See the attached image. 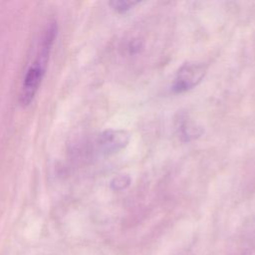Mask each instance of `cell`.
Here are the masks:
<instances>
[{
    "label": "cell",
    "instance_id": "1",
    "mask_svg": "<svg viewBox=\"0 0 255 255\" xmlns=\"http://www.w3.org/2000/svg\"><path fill=\"white\" fill-rule=\"evenodd\" d=\"M47 61L48 58L38 54L36 61L27 70L20 93V104L22 107L28 106L33 101L43 80Z\"/></svg>",
    "mask_w": 255,
    "mask_h": 255
},
{
    "label": "cell",
    "instance_id": "6",
    "mask_svg": "<svg viewBox=\"0 0 255 255\" xmlns=\"http://www.w3.org/2000/svg\"><path fill=\"white\" fill-rule=\"evenodd\" d=\"M130 182H131V178L129 175L120 174L111 181V187L114 190H123L128 187Z\"/></svg>",
    "mask_w": 255,
    "mask_h": 255
},
{
    "label": "cell",
    "instance_id": "5",
    "mask_svg": "<svg viewBox=\"0 0 255 255\" xmlns=\"http://www.w3.org/2000/svg\"><path fill=\"white\" fill-rule=\"evenodd\" d=\"M137 3L138 1H134V0H114V1H111L109 4L112 7V9L115 10L116 12L124 13L129 10L130 8H132Z\"/></svg>",
    "mask_w": 255,
    "mask_h": 255
},
{
    "label": "cell",
    "instance_id": "4",
    "mask_svg": "<svg viewBox=\"0 0 255 255\" xmlns=\"http://www.w3.org/2000/svg\"><path fill=\"white\" fill-rule=\"evenodd\" d=\"M179 135L182 140L190 141L199 137L203 133V128L196 123L188 120H184L179 124Z\"/></svg>",
    "mask_w": 255,
    "mask_h": 255
},
{
    "label": "cell",
    "instance_id": "3",
    "mask_svg": "<svg viewBox=\"0 0 255 255\" xmlns=\"http://www.w3.org/2000/svg\"><path fill=\"white\" fill-rule=\"evenodd\" d=\"M130 139L128 131L124 129H107L101 135L99 143L107 154L118 152L128 145Z\"/></svg>",
    "mask_w": 255,
    "mask_h": 255
},
{
    "label": "cell",
    "instance_id": "7",
    "mask_svg": "<svg viewBox=\"0 0 255 255\" xmlns=\"http://www.w3.org/2000/svg\"><path fill=\"white\" fill-rule=\"evenodd\" d=\"M129 51L131 54H134L136 52L139 51V49L141 48V44L139 41H132L130 44H129Z\"/></svg>",
    "mask_w": 255,
    "mask_h": 255
},
{
    "label": "cell",
    "instance_id": "2",
    "mask_svg": "<svg viewBox=\"0 0 255 255\" xmlns=\"http://www.w3.org/2000/svg\"><path fill=\"white\" fill-rule=\"evenodd\" d=\"M207 67L203 63L187 62L182 64L176 72L172 91L183 93L196 87L206 75Z\"/></svg>",
    "mask_w": 255,
    "mask_h": 255
}]
</instances>
